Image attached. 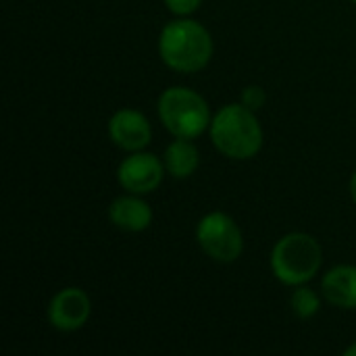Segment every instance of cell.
Returning a JSON list of instances; mask_svg holds the SVG:
<instances>
[{
	"label": "cell",
	"mask_w": 356,
	"mask_h": 356,
	"mask_svg": "<svg viewBox=\"0 0 356 356\" xmlns=\"http://www.w3.org/2000/svg\"><path fill=\"white\" fill-rule=\"evenodd\" d=\"M200 2L202 0H165V4L169 6V10L175 13V15H181V17L194 13L200 6Z\"/></svg>",
	"instance_id": "14"
},
{
	"label": "cell",
	"mask_w": 356,
	"mask_h": 356,
	"mask_svg": "<svg viewBox=\"0 0 356 356\" xmlns=\"http://www.w3.org/2000/svg\"><path fill=\"white\" fill-rule=\"evenodd\" d=\"M108 134L117 146H121L123 150H129V152H138V150L146 148L152 138L148 119L142 113L131 111V108L117 111L111 117Z\"/></svg>",
	"instance_id": "8"
},
{
	"label": "cell",
	"mask_w": 356,
	"mask_h": 356,
	"mask_svg": "<svg viewBox=\"0 0 356 356\" xmlns=\"http://www.w3.org/2000/svg\"><path fill=\"white\" fill-rule=\"evenodd\" d=\"M290 305L298 319H311L319 311V296L311 288L298 286V290H294V294H292Z\"/></svg>",
	"instance_id": "12"
},
{
	"label": "cell",
	"mask_w": 356,
	"mask_h": 356,
	"mask_svg": "<svg viewBox=\"0 0 356 356\" xmlns=\"http://www.w3.org/2000/svg\"><path fill=\"white\" fill-rule=\"evenodd\" d=\"M321 267V246L309 234L284 236L271 252V269L286 286H302Z\"/></svg>",
	"instance_id": "4"
},
{
	"label": "cell",
	"mask_w": 356,
	"mask_h": 356,
	"mask_svg": "<svg viewBox=\"0 0 356 356\" xmlns=\"http://www.w3.org/2000/svg\"><path fill=\"white\" fill-rule=\"evenodd\" d=\"M159 52L167 67L181 73H194L209 65L213 56V40L198 21L175 19L163 27Z\"/></svg>",
	"instance_id": "1"
},
{
	"label": "cell",
	"mask_w": 356,
	"mask_h": 356,
	"mask_svg": "<svg viewBox=\"0 0 356 356\" xmlns=\"http://www.w3.org/2000/svg\"><path fill=\"white\" fill-rule=\"evenodd\" d=\"M198 163H200L198 148L186 138L173 140L165 150V167L177 179L190 177L196 171Z\"/></svg>",
	"instance_id": "11"
},
{
	"label": "cell",
	"mask_w": 356,
	"mask_h": 356,
	"mask_svg": "<svg viewBox=\"0 0 356 356\" xmlns=\"http://www.w3.org/2000/svg\"><path fill=\"white\" fill-rule=\"evenodd\" d=\"M111 221L125 232H142L152 223L150 207L136 196H121L108 209Z\"/></svg>",
	"instance_id": "10"
},
{
	"label": "cell",
	"mask_w": 356,
	"mask_h": 356,
	"mask_svg": "<svg viewBox=\"0 0 356 356\" xmlns=\"http://www.w3.org/2000/svg\"><path fill=\"white\" fill-rule=\"evenodd\" d=\"M323 296L340 309H356V267L340 265L325 273L321 282Z\"/></svg>",
	"instance_id": "9"
},
{
	"label": "cell",
	"mask_w": 356,
	"mask_h": 356,
	"mask_svg": "<svg viewBox=\"0 0 356 356\" xmlns=\"http://www.w3.org/2000/svg\"><path fill=\"white\" fill-rule=\"evenodd\" d=\"M263 102H265V92H263V88H259V86H248V88L242 92V104H246L248 108L257 111V108L263 106Z\"/></svg>",
	"instance_id": "13"
},
{
	"label": "cell",
	"mask_w": 356,
	"mask_h": 356,
	"mask_svg": "<svg viewBox=\"0 0 356 356\" xmlns=\"http://www.w3.org/2000/svg\"><path fill=\"white\" fill-rule=\"evenodd\" d=\"M211 140L221 154L246 161L261 150L263 129L252 108L246 104H227L211 121Z\"/></svg>",
	"instance_id": "2"
},
{
	"label": "cell",
	"mask_w": 356,
	"mask_h": 356,
	"mask_svg": "<svg viewBox=\"0 0 356 356\" xmlns=\"http://www.w3.org/2000/svg\"><path fill=\"white\" fill-rule=\"evenodd\" d=\"M350 194H353V198H355L356 202V173L353 175V179H350Z\"/></svg>",
	"instance_id": "15"
},
{
	"label": "cell",
	"mask_w": 356,
	"mask_h": 356,
	"mask_svg": "<svg viewBox=\"0 0 356 356\" xmlns=\"http://www.w3.org/2000/svg\"><path fill=\"white\" fill-rule=\"evenodd\" d=\"M355 2H356V0H355Z\"/></svg>",
	"instance_id": "17"
},
{
	"label": "cell",
	"mask_w": 356,
	"mask_h": 356,
	"mask_svg": "<svg viewBox=\"0 0 356 356\" xmlns=\"http://www.w3.org/2000/svg\"><path fill=\"white\" fill-rule=\"evenodd\" d=\"M200 248L219 263H234L244 248L242 232L236 221L225 213H209L196 229Z\"/></svg>",
	"instance_id": "5"
},
{
	"label": "cell",
	"mask_w": 356,
	"mask_h": 356,
	"mask_svg": "<svg viewBox=\"0 0 356 356\" xmlns=\"http://www.w3.org/2000/svg\"><path fill=\"white\" fill-rule=\"evenodd\" d=\"M159 117L163 125L175 136L194 140L211 125V111L207 100L190 88H169L159 98Z\"/></svg>",
	"instance_id": "3"
},
{
	"label": "cell",
	"mask_w": 356,
	"mask_h": 356,
	"mask_svg": "<svg viewBox=\"0 0 356 356\" xmlns=\"http://www.w3.org/2000/svg\"><path fill=\"white\" fill-rule=\"evenodd\" d=\"M90 298L79 288L60 290L48 307V319L58 332H75L86 325L90 317Z\"/></svg>",
	"instance_id": "7"
},
{
	"label": "cell",
	"mask_w": 356,
	"mask_h": 356,
	"mask_svg": "<svg viewBox=\"0 0 356 356\" xmlns=\"http://www.w3.org/2000/svg\"><path fill=\"white\" fill-rule=\"evenodd\" d=\"M344 355H346V356H356V344H353V346H348V348L344 350Z\"/></svg>",
	"instance_id": "16"
},
{
	"label": "cell",
	"mask_w": 356,
	"mask_h": 356,
	"mask_svg": "<svg viewBox=\"0 0 356 356\" xmlns=\"http://www.w3.org/2000/svg\"><path fill=\"white\" fill-rule=\"evenodd\" d=\"M165 175V165L148 152H134L119 167V184L131 194L154 192Z\"/></svg>",
	"instance_id": "6"
}]
</instances>
